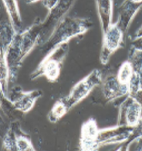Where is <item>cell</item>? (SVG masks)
<instances>
[{
    "label": "cell",
    "instance_id": "30bf717a",
    "mask_svg": "<svg viewBox=\"0 0 142 151\" xmlns=\"http://www.w3.org/2000/svg\"><path fill=\"white\" fill-rule=\"evenodd\" d=\"M42 33L43 22L39 18H36L34 23L27 29L21 33H18L23 58L33 50L37 44H40Z\"/></svg>",
    "mask_w": 142,
    "mask_h": 151
},
{
    "label": "cell",
    "instance_id": "2e32d148",
    "mask_svg": "<svg viewBox=\"0 0 142 151\" xmlns=\"http://www.w3.org/2000/svg\"><path fill=\"white\" fill-rule=\"evenodd\" d=\"M7 11L10 22L17 33L23 30V22L18 6V0H2Z\"/></svg>",
    "mask_w": 142,
    "mask_h": 151
},
{
    "label": "cell",
    "instance_id": "cb8c5ba5",
    "mask_svg": "<svg viewBox=\"0 0 142 151\" xmlns=\"http://www.w3.org/2000/svg\"><path fill=\"white\" fill-rule=\"evenodd\" d=\"M131 49L142 51V37H134L131 43Z\"/></svg>",
    "mask_w": 142,
    "mask_h": 151
},
{
    "label": "cell",
    "instance_id": "8992f818",
    "mask_svg": "<svg viewBox=\"0 0 142 151\" xmlns=\"http://www.w3.org/2000/svg\"><path fill=\"white\" fill-rule=\"evenodd\" d=\"M134 127L124 125H117L114 127L100 129L96 140V150L111 144L123 143L128 140Z\"/></svg>",
    "mask_w": 142,
    "mask_h": 151
},
{
    "label": "cell",
    "instance_id": "603a6c76",
    "mask_svg": "<svg viewBox=\"0 0 142 151\" xmlns=\"http://www.w3.org/2000/svg\"><path fill=\"white\" fill-rule=\"evenodd\" d=\"M140 139H142V116L139 122L133 129L130 135L129 138L125 143H123L121 149L123 150H128V147L134 141H139Z\"/></svg>",
    "mask_w": 142,
    "mask_h": 151
},
{
    "label": "cell",
    "instance_id": "d6986e66",
    "mask_svg": "<svg viewBox=\"0 0 142 151\" xmlns=\"http://www.w3.org/2000/svg\"><path fill=\"white\" fill-rule=\"evenodd\" d=\"M128 95L135 99L142 106V88L140 84V78L134 71L129 84V92Z\"/></svg>",
    "mask_w": 142,
    "mask_h": 151
},
{
    "label": "cell",
    "instance_id": "277c9868",
    "mask_svg": "<svg viewBox=\"0 0 142 151\" xmlns=\"http://www.w3.org/2000/svg\"><path fill=\"white\" fill-rule=\"evenodd\" d=\"M2 143L3 147L6 150H36L30 137L21 129L20 125L17 121L12 122L10 124L3 138Z\"/></svg>",
    "mask_w": 142,
    "mask_h": 151
},
{
    "label": "cell",
    "instance_id": "5b68a950",
    "mask_svg": "<svg viewBox=\"0 0 142 151\" xmlns=\"http://www.w3.org/2000/svg\"><path fill=\"white\" fill-rule=\"evenodd\" d=\"M123 33L117 23H112L103 33L100 60L102 64H107L110 58L123 44Z\"/></svg>",
    "mask_w": 142,
    "mask_h": 151
},
{
    "label": "cell",
    "instance_id": "484cf974",
    "mask_svg": "<svg viewBox=\"0 0 142 151\" xmlns=\"http://www.w3.org/2000/svg\"><path fill=\"white\" fill-rule=\"evenodd\" d=\"M142 37V26L137 30L134 34V37Z\"/></svg>",
    "mask_w": 142,
    "mask_h": 151
},
{
    "label": "cell",
    "instance_id": "f1b7e54d",
    "mask_svg": "<svg viewBox=\"0 0 142 151\" xmlns=\"http://www.w3.org/2000/svg\"><path fill=\"white\" fill-rule=\"evenodd\" d=\"M134 1H136V2H142V0H134Z\"/></svg>",
    "mask_w": 142,
    "mask_h": 151
},
{
    "label": "cell",
    "instance_id": "ba28073f",
    "mask_svg": "<svg viewBox=\"0 0 142 151\" xmlns=\"http://www.w3.org/2000/svg\"><path fill=\"white\" fill-rule=\"evenodd\" d=\"M42 95L43 92L40 90L23 91L19 87L12 89L7 98L17 111L23 113H27L33 109L37 100Z\"/></svg>",
    "mask_w": 142,
    "mask_h": 151
},
{
    "label": "cell",
    "instance_id": "83f0119b",
    "mask_svg": "<svg viewBox=\"0 0 142 151\" xmlns=\"http://www.w3.org/2000/svg\"><path fill=\"white\" fill-rule=\"evenodd\" d=\"M38 1H39V0H26V2L28 4H32V3H35Z\"/></svg>",
    "mask_w": 142,
    "mask_h": 151
},
{
    "label": "cell",
    "instance_id": "52a82bcc",
    "mask_svg": "<svg viewBox=\"0 0 142 151\" xmlns=\"http://www.w3.org/2000/svg\"><path fill=\"white\" fill-rule=\"evenodd\" d=\"M74 2L75 0H60L54 9L49 10L45 20L43 22V33L40 44L45 41L46 38L47 39L49 37V33L50 35L58 23L66 17V14L72 8Z\"/></svg>",
    "mask_w": 142,
    "mask_h": 151
},
{
    "label": "cell",
    "instance_id": "9a60e30c",
    "mask_svg": "<svg viewBox=\"0 0 142 151\" xmlns=\"http://www.w3.org/2000/svg\"><path fill=\"white\" fill-rule=\"evenodd\" d=\"M99 19L103 33L112 24L113 0H96Z\"/></svg>",
    "mask_w": 142,
    "mask_h": 151
},
{
    "label": "cell",
    "instance_id": "7c38bea8",
    "mask_svg": "<svg viewBox=\"0 0 142 151\" xmlns=\"http://www.w3.org/2000/svg\"><path fill=\"white\" fill-rule=\"evenodd\" d=\"M142 8V2L134 0H124L118 9V18L116 22L117 26L126 33L129 29L136 14Z\"/></svg>",
    "mask_w": 142,
    "mask_h": 151
},
{
    "label": "cell",
    "instance_id": "9c48e42d",
    "mask_svg": "<svg viewBox=\"0 0 142 151\" xmlns=\"http://www.w3.org/2000/svg\"><path fill=\"white\" fill-rule=\"evenodd\" d=\"M142 116V106L133 98L128 96L119 108L117 125L134 127Z\"/></svg>",
    "mask_w": 142,
    "mask_h": 151
},
{
    "label": "cell",
    "instance_id": "5bb4252c",
    "mask_svg": "<svg viewBox=\"0 0 142 151\" xmlns=\"http://www.w3.org/2000/svg\"><path fill=\"white\" fill-rule=\"evenodd\" d=\"M101 85L103 97L108 101L128 95L129 92V86L120 82L117 75H111L107 76Z\"/></svg>",
    "mask_w": 142,
    "mask_h": 151
},
{
    "label": "cell",
    "instance_id": "7402d4cb",
    "mask_svg": "<svg viewBox=\"0 0 142 151\" xmlns=\"http://www.w3.org/2000/svg\"><path fill=\"white\" fill-rule=\"evenodd\" d=\"M0 81H1V92L2 95H6L8 92L9 68L6 63L5 53L1 52V68H0Z\"/></svg>",
    "mask_w": 142,
    "mask_h": 151
},
{
    "label": "cell",
    "instance_id": "d4e9b609",
    "mask_svg": "<svg viewBox=\"0 0 142 151\" xmlns=\"http://www.w3.org/2000/svg\"><path fill=\"white\" fill-rule=\"evenodd\" d=\"M60 0H43V4L48 10H51L52 9H54L58 4Z\"/></svg>",
    "mask_w": 142,
    "mask_h": 151
},
{
    "label": "cell",
    "instance_id": "4fadbf2b",
    "mask_svg": "<svg viewBox=\"0 0 142 151\" xmlns=\"http://www.w3.org/2000/svg\"><path fill=\"white\" fill-rule=\"evenodd\" d=\"M100 129L94 119H89L82 125L80 130V150L83 151L96 150V140Z\"/></svg>",
    "mask_w": 142,
    "mask_h": 151
},
{
    "label": "cell",
    "instance_id": "44dd1931",
    "mask_svg": "<svg viewBox=\"0 0 142 151\" xmlns=\"http://www.w3.org/2000/svg\"><path fill=\"white\" fill-rule=\"evenodd\" d=\"M133 74H134V70H133L131 64L129 60H126L121 64V66L120 67L119 70L117 71V78L120 82L129 86Z\"/></svg>",
    "mask_w": 142,
    "mask_h": 151
},
{
    "label": "cell",
    "instance_id": "6da1fadb",
    "mask_svg": "<svg viewBox=\"0 0 142 151\" xmlns=\"http://www.w3.org/2000/svg\"><path fill=\"white\" fill-rule=\"evenodd\" d=\"M92 27L93 23L89 19L65 17L49 37L41 44L39 47L41 54L46 57L58 47L68 43L72 38L84 34Z\"/></svg>",
    "mask_w": 142,
    "mask_h": 151
},
{
    "label": "cell",
    "instance_id": "8fae6325",
    "mask_svg": "<svg viewBox=\"0 0 142 151\" xmlns=\"http://www.w3.org/2000/svg\"><path fill=\"white\" fill-rule=\"evenodd\" d=\"M3 53H5L6 63L9 68V81L14 83L16 80L19 70L24 60L18 33L15 37L12 44L7 48L6 51Z\"/></svg>",
    "mask_w": 142,
    "mask_h": 151
},
{
    "label": "cell",
    "instance_id": "4316f807",
    "mask_svg": "<svg viewBox=\"0 0 142 151\" xmlns=\"http://www.w3.org/2000/svg\"><path fill=\"white\" fill-rule=\"evenodd\" d=\"M137 150H142V139L139 140V145L137 147Z\"/></svg>",
    "mask_w": 142,
    "mask_h": 151
},
{
    "label": "cell",
    "instance_id": "3957f363",
    "mask_svg": "<svg viewBox=\"0 0 142 151\" xmlns=\"http://www.w3.org/2000/svg\"><path fill=\"white\" fill-rule=\"evenodd\" d=\"M102 82V73L98 69H94L84 78L76 83L72 88L68 96H66L71 109L84 99L93 89L97 85H101Z\"/></svg>",
    "mask_w": 142,
    "mask_h": 151
},
{
    "label": "cell",
    "instance_id": "e0dca14e",
    "mask_svg": "<svg viewBox=\"0 0 142 151\" xmlns=\"http://www.w3.org/2000/svg\"><path fill=\"white\" fill-rule=\"evenodd\" d=\"M17 32L14 29L11 22L2 20L0 25V43H1V51L6 52L13 41Z\"/></svg>",
    "mask_w": 142,
    "mask_h": 151
},
{
    "label": "cell",
    "instance_id": "ac0fdd59",
    "mask_svg": "<svg viewBox=\"0 0 142 151\" xmlns=\"http://www.w3.org/2000/svg\"><path fill=\"white\" fill-rule=\"evenodd\" d=\"M70 109H71V107L69 105L66 96L60 98L54 103V106L52 107L51 110L49 111L48 119L51 122H54V123L57 122Z\"/></svg>",
    "mask_w": 142,
    "mask_h": 151
},
{
    "label": "cell",
    "instance_id": "7a4b0ae2",
    "mask_svg": "<svg viewBox=\"0 0 142 151\" xmlns=\"http://www.w3.org/2000/svg\"><path fill=\"white\" fill-rule=\"evenodd\" d=\"M69 50L68 43L62 44L54 51L43 58L38 67L30 75V79L34 80L45 76L49 81L54 82L59 78L62 68Z\"/></svg>",
    "mask_w": 142,
    "mask_h": 151
},
{
    "label": "cell",
    "instance_id": "ffe728a7",
    "mask_svg": "<svg viewBox=\"0 0 142 151\" xmlns=\"http://www.w3.org/2000/svg\"><path fill=\"white\" fill-rule=\"evenodd\" d=\"M133 70L140 78V84L142 88V51L131 49L129 54V60Z\"/></svg>",
    "mask_w": 142,
    "mask_h": 151
}]
</instances>
